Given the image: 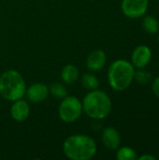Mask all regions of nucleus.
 <instances>
[{
    "label": "nucleus",
    "instance_id": "nucleus-6",
    "mask_svg": "<svg viewBox=\"0 0 159 160\" xmlns=\"http://www.w3.org/2000/svg\"><path fill=\"white\" fill-rule=\"evenodd\" d=\"M148 6L149 0H123L121 9L127 18L137 19L146 13Z\"/></svg>",
    "mask_w": 159,
    "mask_h": 160
},
{
    "label": "nucleus",
    "instance_id": "nucleus-21",
    "mask_svg": "<svg viewBox=\"0 0 159 160\" xmlns=\"http://www.w3.org/2000/svg\"><path fill=\"white\" fill-rule=\"evenodd\" d=\"M158 8H159V6H158Z\"/></svg>",
    "mask_w": 159,
    "mask_h": 160
},
{
    "label": "nucleus",
    "instance_id": "nucleus-9",
    "mask_svg": "<svg viewBox=\"0 0 159 160\" xmlns=\"http://www.w3.org/2000/svg\"><path fill=\"white\" fill-rule=\"evenodd\" d=\"M30 112V105L28 101L23 99V98L13 101L10 107V115L12 119L19 123L25 121L29 117Z\"/></svg>",
    "mask_w": 159,
    "mask_h": 160
},
{
    "label": "nucleus",
    "instance_id": "nucleus-14",
    "mask_svg": "<svg viewBox=\"0 0 159 160\" xmlns=\"http://www.w3.org/2000/svg\"><path fill=\"white\" fill-rule=\"evenodd\" d=\"M142 26L143 29L145 30V32L149 33V34H157L159 31V22L158 21L151 16V15H147L144 17L143 22H142Z\"/></svg>",
    "mask_w": 159,
    "mask_h": 160
},
{
    "label": "nucleus",
    "instance_id": "nucleus-7",
    "mask_svg": "<svg viewBox=\"0 0 159 160\" xmlns=\"http://www.w3.org/2000/svg\"><path fill=\"white\" fill-rule=\"evenodd\" d=\"M49 87L43 82H35L26 87L25 96L27 100L32 103H40L49 97Z\"/></svg>",
    "mask_w": 159,
    "mask_h": 160
},
{
    "label": "nucleus",
    "instance_id": "nucleus-1",
    "mask_svg": "<svg viewBox=\"0 0 159 160\" xmlns=\"http://www.w3.org/2000/svg\"><path fill=\"white\" fill-rule=\"evenodd\" d=\"M97 151L95 140L85 134H74L67 137L63 142V152L71 160L92 159Z\"/></svg>",
    "mask_w": 159,
    "mask_h": 160
},
{
    "label": "nucleus",
    "instance_id": "nucleus-17",
    "mask_svg": "<svg viewBox=\"0 0 159 160\" xmlns=\"http://www.w3.org/2000/svg\"><path fill=\"white\" fill-rule=\"evenodd\" d=\"M152 75L150 72L143 70L142 68H139V70H135L134 73V80H136L137 82L141 84H146L151 81Z\"/></svg>",
    "mask_w": 159,
    "mask_h": 160
},
{
    "label": "nucleus",
    "instance_id": "nucleus-12",
    "mask_svg": "<svg viewBox=\"0 0 159 160\" xmlns=\"http://www.w3.org/2000/svg\"><path fill=\"white\" fill-rule=\"evenodd\" d=\"M61 79L66 84H73L79 78V69L73 64L66 65L61 70Z\"/></svg>",
    "mask_w": 159,
    "mask_h": 160
},
{
    "label": "nucleus",
    "instance_id": "nucleus-16",
    "mask_svg": "<svg viewBox=\"0 0 159 160\" xmlns=\"http://www.w3.org/2000/svg\"><path fill=\"white\" fill-rule=\"evenodd\" d=\"M116 158L118 160H135L138 158V157L134 149L128 146H124L118 148V151L116 153Z\"/></svg>",
    "mask_w": 159,
    "mask_h": 160
},
{
    "label": "nucleus",
    "instance_id": "nucleus-11",
    "mask_svg": "<svg viewBox=\"0 0 159 160\" xmlns=\"http://www.w3.org/2000/svg\"><path fill=\"white\" fill-rule=\"evenodd\" d=\"M101 141L103 145L109 150H116L121 144V136L118 130L113 127L104 128L101 134Z\"/></svg>",
    "mask_w": 159,
    "mask_h": 160
},
{
    "label": "nucleus",
    "instance_id": "nucleus-18",
    "mask_svg": "<svg viewBox=\"0 0 159 160\" xmlns=\"http://www.w3.org/2000/svg\"><path fill=\"white\" fill-rule=\"evenodd\" d=\"M152 90L154 92V94L159 98V76L157 77L154 82H153V85H152Z\"/></svg>",
    "mask_w": 159,
    "mask_h": 160
},
{
    "label": "nucleus",
    "instance_id": "nucleus-8",
    "mask_svg": "<svg viewBox=\"0 0 159 160\" xmlns=\"http://www.w3.org/2000/svg\"><path fill=\"white\" fill-rule=\"evenodd\" d=\"M152 51L146 45H140L136 47L131 55L132 65L138 68H144L151 61Z\"/></svg>",
    "mask_w": 159,
    "mask_h": 160
},
{
    "label": "nucleus",
    "instance_id": "nucleus-15",
    "mask_svg": "<svg viewBox=\"0 0 159 160\" xmlns=\"http://www.w3.org/2000/svg\"><path fill=\"white\" fill-rule=\"evenodd\" d=\"M49 91H50V95L59 99H62L67 96V90L66 86L61 82L52 83L49 87Z\"/></svg>",
    "mask_w": 159,
    "mask_h": 160
},
{
    "label": "nucleus",
    "instance_id": "nucleus-13",
    "mask_svg": "<svg viewBox=\"0 0 159 160\" xmlns=\"http://www.w3.org/2000/svg\"><path fill=\"white\" fill-rule=\"evenodd\" d=\"M81 82L82 85L89 91L97 89L99 87V81L97 77L91 72L84 73L81 78Z\"/></svg>",
    "mask_w": 159,
    "mask_h": 160
},
{
    "label": "nucleus",
    "instance_id": "nucleus-3",
    "mask_svg": "<svg viewBox=\"0 0 159 160\" xmlns=\"http://www.w3.org/2000/svg\"><path fill=\"white\" fill-rule=\"evenodd\" d=\"M26 82L23 76L15 69H8L0 75V96L13 102L25 96Z\"/></svg>",
    "mask_w": 159,
    "mask_h": 160
},
{
    "label": "nucleus",
    "instance_id": "nucleus-2",
    "mask_svg": "<svg viewBox=\"0 0 159 160\" xmlns=\"http://www.w3.org/2000/svg\"><path fill=\"white\" fill-rule=\"evenodd\" d=\"M82 103L83 112L94 120H103L112 112V104L109 95L98 88L89 91Z\"/></svg>",
    "mask_w": 159,
    "mask_h": 160
},
{
    "label": "nucleus",
    "instance_id": "nucleus-10",
    "mask_svg": "<svg viewBox=\"0 0 159 160\" xmlns=\"http://www.w3.org/2000/svg\"><path fill=\"white\" fill-rule=\"evenodd\" d=\"M106 62V52L101 49H96L88 54L86 58V67L90 71L97 72L104 68Z\"/></svg>",
    "mask_w": 159,
    "mask_h": 160
},
{
    "label": "nucleus",
    "instance_id": "nucleus-20",
    "mask_svg": "<svg viewBox=\"0 0 159 160\" xmlns=\"http://www.w3.org/2000/svg\"><path fill=\"white\" fill-rule=\"evenodd\" d=\"M158 42H159V35H158Z\"/></svg>",
    "mask_w": 159,
    "mask_h": 160
},
{
    "label": "nucleus",
    "instance_id": "nucleus-19",
    "mask_svg": "<svg viewBox=\"0 0 159 160\" xmlns=\"http://www.w3.org/2000/svg\"><path fill=\"white\" fill-rule=\"evenodd\" d=\"M139 159L140 160H156V157H154V156H152V155H143V156H142V157H140L139 158Z\"/></svg>",
    "mask_w": 159,
    "mask_h": 160
},
{
    "label": "nucleus",
    "instance_id": "nucleus-5",
    "mask_svg": "<svg viewBox=\"0 0 159 160\" xmlns=\"http://www.w3.org/2000/svg\"><path fill=\"white\" fill-rule=\"evenodd\" d=\"M82 103L74 96H67L62 98L58 107V116L64 123H74L82 114Z\"/></svg>",
    "mask_w": 159,
    "mask_h": 160
},
{
    "label": "nucleus",
    "instance_id": "nucleus-4",
    "mask_svg": "<svg viewBox=\"0 0 159 160\" xmlns=\"http://www.w3.org/2000/svg\"><path fill=\"white\" fill-rule=\"evenodd\" d=\"M134 73L135 68L132 63L125 59H117L109 67V84L115 91H125L132 83L134 80Z\"/></svg>",
    "mask_w": 159,
    "mask_h": 160
}]
</instances>
